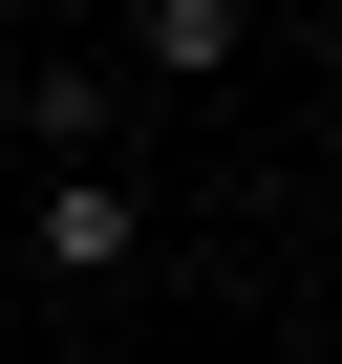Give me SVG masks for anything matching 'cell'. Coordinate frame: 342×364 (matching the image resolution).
<instances>
[{"instance_id":"cell-1","label":"cell","mask_w":342,"mask_h":364,"mask_svg":"<svg viewBox=\"0 0 342 364\" xmlns=\"http://www.w3.org/2000/svg\"><path fill=\"white\" fill-rule=\"evenodd\" d=\"M22 257H43L65 300H107V279L150 257V193H128V171H107V150H65V171H43V193H22Z\"/></svg>"},{"instance_id":"cell-2","label":"cell","mask_w":342,"mask_h":364,"mask_svg":"<svg viewBox=\"0 0 342 364\" xmlns=\"http://www.w3.org/2000/svg\"><path fill=\"white\" fill-rule=\"evenodd\" d=\"M257 65V0H150V86H236Z\"/></svg>"},{"instance_id":"cell-3","label":"cell","mask_w":342,"mask_h":364,"mask_svg":"<svg viewBox=\"0 0 342 364\" xmlns=\"http://www.w3.org/2000/svg\"><path fill=\"white\" fill-rule=\"evenodd\" d=\"M0 150H22V86H0Z\"/></svg>"}]
</instances>
